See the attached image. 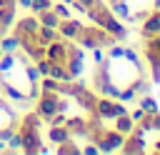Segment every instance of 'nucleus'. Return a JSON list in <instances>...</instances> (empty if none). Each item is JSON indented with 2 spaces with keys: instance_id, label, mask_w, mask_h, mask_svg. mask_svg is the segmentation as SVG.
Listing matches in <instances>:
<instances>
[{
  "instance_id": "1",
  "label": "nucleus",
  "mask_w": 160,
  "mask_h": 155,
  "mask_svg": "<svg viewBox=\"0 0 160 155\" xmlns=\"http://www.w3.org/2000/svg\"><path fill=\"white\" fill-rule=\"evenodd\" d=\"M58 110H68V98L60 92H45L40 90V95L35 98V112L42 118V122H48Z\"/></svg>"
},
{
  "instance_id": "2",
  "label": "nucleus",
  "mask_w": 160,
  "mask_h": 155,
  "mask_svg": "<svg viewBox=\"0 0 160 155\" xmlns=\"http://www.w3.org/2000/svg\"><path fill=\"white\" fill-rule=\"evenodd\" d=\"M38 28H40L38 15H25V18L15 20L12 32H15V35H18V40H20V48H22V45H30V42H38V40H35Z\"/></svg>"
},
{
  "instance_id": "3",
  "label": "nucleus",
  "mask_w": 160,
  "mask_h": 155,
  "mask_svg": "<svg viewBox=\"0 0 160 155\" xmlns=\"http://www.w3.org/2000/svg\"><path fill=\"white\" fill-rule=\"evenodd\" d=\"M95 112H98L102 120H115L118 115H125V112H130V110L125 108L122 100H118V98H108V95H100V98H98V108H95Z\"/></svg>"
},
{
  "instance_id": "4",
  "label": "nucleus",
  "mask_w": 160,
  "mask_h": 155,
  "mask_svg": "<svg viewBox=\"0 0 160 155\" xmlns=\"http://www.w3.org/2000/svg\"><path fill=\"white\" fill-rule=\"evenodd\" d=\"M122 140H125V135H122V132H118L115 128H112V130L102 128V130H100V135H98L92 142L100 148V152H120Z\"/></svg>"
},
{
  "instance_id": "5",
  "label": "nucleus",
  "mask_w": 160,
  "mask_h": 155,
  "mask_svg": "<svg viewBox=\"0 0 160 155\" xmlns=\"http://www.w3.org/2000/svg\"><path fill=\"white\" fill-rule=\"evenodd\" d=\"M18 130H20V135H22V148H20V152L38 155V148L42 145L40 130H35V128H25V125H18Z\"/></svg>"
},
{
  "instance_id": "6",
  "label": "nucleus",
  "mask_w": 160,
  "mask_h": 155,
  "mask_svg": "<svg viewBox=\"0 0 160 155\" xmlns=\"http://www.w3.org/2000/svg\"><path fill=\"white\" fill-rule=\"evenodd\" d=\"M45 58L48 60H52V62H62L65 65V60H68V40H52V42H48L45 45Z\"/></svg>"
},
{
  "instance_id": "7",
  "label": "nucleus",
  "mask_w": 160,
  "mask_h": 155,
  "mask_svg": "<svg viewBox=\"0 0 160 155\" xmlns=\"http://www.w3.org/2000/svg\"><path fill=\"white\" fill-rule=\"evenodd\" d=\"M82 22L80 20H75V18H68V20H60V25H58V32H60V38L62 40H78V35L82 32Z\"/></svg>"
},
{
  "instance_id": "8",
  "label": "nucleus",
  "mask_w": 160,
  "mask_h": 155,
  "mask_svg": "<svg viewBox=\"0 0 160 155\" xmlns=\"http://www.w3.org/2000/svg\"><path fill=\"white\" fill-rule=\"evenodd\" d=\"M72 100H75V102H78V105H80L82 110H88L90 115H98V112H95V108H98V95H95V92H92L90 88L80 90V92H78V95H75Z\"/></svg>"
},
{
  "instance_id": "9",
  "label": "nucleus",
  "mask_w": 160,
  "mask_h": 155,
  "mask_svg": "<svg viewBox=\"0 0 160 155\" xmlns=\"http://www.w3.org/2000/svg\"><path fill=\"white\" fill-rule=\"evenodd\" d=\"M65 128H68L70 138H88V120H85V118L68 115V120H65Z\"/></svg>"
},
{
  "instance_id": "10",
  "label": "nucleus",
  "mask_w": 160,
  "mask_h": 155,
  "mask_svg": "<svg viewBox=\"0 0 160 155\" xmlns=\"http://www.w3.org/2000/svg\"><path fill=\"white\" fill-rule=\"evenodd\" d=\"M158 32H160V15L152 10V12H148V15L142 18L140 35H142V38H152V35H158Z\"/></svg>"
},
{
  "instance_id": "11",
  "label": "nucleus",
  "mask_w": 160,
  "mask_h": 155,
  "mask_svg": "<svg viewBox=\"0 0 160 155\" xmlns=\"http://www.w3.org/2000/svg\"><path fill=\"white\" fill-rule=\"evenodd\" d=\"M102 28H105V30H108V32L115 38V42H122V40L128 38V28H125V25L120 22V18H115V15H112V18H110V20H108Z\"/></svg>"
},
{
  "instance_id": "12",
  "label": "nucleus",
  "mask_w": 160,
  "mask_h": 155,
  "mask_svg": "<svg viewBox=\"0 0 160 155\" xmlns=\"http://www.w3.org/2000/svg\"><path fill=\"white\" fill-rule=\"evenodd\" d=\"M142 130H148V132H160V110H155V112H145L142 115V120L138 122Z\"/></svg>"
},
{
  "instance_id": "13",
  "label": "nucleus",
  "mask_w": 160,
  "mask_h": 155,
  "mask_svg": "<svg viewBox=\"0 0 160 155\" xmlns=\"http://www.w3.org/2000/svg\"><path fill=\"white\" fill-rule=\"evenodd\" d=\"M35 40H38L40 45H48V42H52V40H60V32H58V28L40 25V28H38V35H35Z\"/></svg>"
},
{
  "instance_id": "14",
  "label": "nucleus",
  "mask_w": 160,
  "mask_h": 155,
  "mask_svg": "<svg viewBox=\"0 0 160 155\" xmlns=\"http://www.w3.org/2000/svg\"><path fill=\"white\" fill-rule=\"evenodd\" d=\"M45 138H48L50 142L60 145L62 140H68V138H70V132H68V128H65V125H48V132H45Z\"/></svg>"
},
{
  "instance_id": "15",
  "label": "nucleus",
  "mask_w": 160,
  "mask_h": 155,
  "mask_svg": "<svg viewBox=\"0 0 160 155\" xmlns=\"http://www.w3.org/2000/svg\"><path fill=\"white\" fill-rule=\"evenodd\" d=\"M0 50H2V52H18V50H20L18 35H15V32H5V35L0 38Z\"/></svg>"
},
{
  "instance_id": "16",
  "label": "nucleus",
  "mask_w": 160,
  "mask_h": 155,
  "mask_svg": "<svg viewBox=\"0 0 160 155\" xmlns=\"http://www.w3.org/2000/svg\"><path fill=\"white\" fill-rule=\"evenodd\" d=\"M135 125H138V122L130 118V112H125V115H118V118H115V125H112V128H115L118 132L128 135V132H132V128H135Z\"/></svg>"
},
{
  "instance_id": "17",
  "label": "nucleus",
  "mask_w": 160,
  "mask_h": 155,
  "mask_svg": "<svg viewBox=\"0 0 160 155\" xmlns=\"http://www.w3.org/2000/svg\"><path fill=\"white\" fill-rule=\"evenodd\" d=\"M15 65H18V52H2V58H0V72L10 75L15 70Z\"/></svg>"
},
{
  "instance_id": "18",
  "label": "nucleus",
  "mask_w": 160,
  "mask_h": 155,
  "mask_svg": "<svg viewBox=\"0 0 160 155\" xmlns=\"http://www.w3.org/2000/svg\"><path fill=\"white\" fill-rule=\"evenodd\" d=\"M38 20H40V25H50V28H58V25H60V18L55 15V10H52V8L40 10V12H38Z\"/></svg>"
},
{
  "instance_id": "19",
  "label": "nucleus",
  "mask_w": 160,
  "mask_h": 155,
  "mask_svg": "<svg viewBox=\"0 0 160 155\" xmlns=\"http://www.w3.org/2000/svg\"><path fill=\"white\" fill-rule=\"evenodd\" d=\"M108 5H110V10H112V15H115V18H120V20H128V18H130L128 0H118V2H108Z\"/></svg>"
},
{
  "instance_id": "20",
  "label": "nucleus",
  "mask_w": 160,
  "mask_h": 155,
  "mask_svg": "<svg viewBox=\"0 0 160 155\" xmlns=\"http://www.w3.org/2000/svg\"><path fill=\"white\" fill-rule=\"evenodd\" d=\"M18 125H25V128H35V130H40V128H42V118L32 110V112H25V115L20 118Z\"/></svg>"
},
{
  "instance_id": "21",
  "label": "nucleus",
  "mask_w": 160,
  "mask_h": 155,
  "mask_svg": "<svg viewBox=\"0 0 160 155\" xmlns=\"http://www.w3.org/2000/svg\"><path fill=\"white\" fill-rule=\"evenodd\" d=\"M55 152H58V155H78L80 148L75 145V138H68V140H62V142L55 148Z\"/></svg>"
},
{
  "instance_id": "22",
  "label": "nucleus",
  "mask_w": 160,
  "mask_h": 155,
  "mask_svg": "<svg viewBox=\"0 0 160 155\" xmlns=\"http://www.w3.org/2000/svg\"><path fill=\"white\" fill-rule=\"evenodd\" d=\"M138 102H140V108H142L145 112H155V110H160V108H158V100H155L150 92L140 95V98H138Z\"/></svg>"
},
{
  "instance_id": "23",
  "label": "nucleus",
  "mask_w": 160,
  "mask_h": 155,
  "mask_svg": "<svg viewBox=\"0 0 160 155\" xmlns=\"http://www.w3.org/2000/svg\"><path fill=\"white\" fill-rule=\"evenodd\" d=\"M22 72H25V78H28V82H40V78H42L35 62H25V65H22Z\"/></svg>"
},
{
  "instance_id": "24",
  "label": "nucleus",
  "mask_w": 160,
  "mask_h": 155,
  "mask_svg": "<svg viewBox=\"0 0 160 155\" xmlns=\"http://www.w3.org/2000/svg\"><path fill=\"white\" fill-rule=\"evenodd\" d=\"M5 145H8V152H18V150L22 148V135H20V130H12V135L5 140Z\"/></svg>"
},
{
  "instance_id": "25",
  "label": "nucleus",
  "mask_w": 160,
  "mask_h": 155,
  "mask_svg": "<svg viewBox=\"0 0 160 155\" xmlns=\"http://www.w3.org/2000/svg\"><path fill=\"white\" fill-rule=\"evenodd\" d=\"M52 10H55V15H58L60 20L72 18V15H70V5H68V2H62V0H52Z\"/></svg>"
},
{
  "instance_id": "26",
  "label": "nucleus",
  "mask_w": 160,
  "mask_h": 155,
  "mask_svg": "<svg viewBox=\"0 0 160 155\" xmlns=\"http://www.w3.org/2000/svg\"><path fill=\"white\" fill-rule=\"evenodd\" d=\"M122 55H125V45H118V42L108 45V60H118Z\"/></svg>"
},
{
  "instance_id": "27",
  "label": "nucleus",
  "mask_w": 160,
  "mask_h": 155,
  "mask_svg": "<svg viewBox=\"0 0 160 155\" xmlns=\"http://www.w3.org/2000/svg\"><path fill=\"white\" fill-rule=\"evenodd\" d=\"M48 8H52V0H32L30 2V12L32 15H38L40 10H48Z\"/></svg>"
},
{
  "instance_id": "28",
  "label": "nucleus",
  "mask_w": 160,
  "mask_h": 155,
  "mask_svg": "<svg viewBox=\"0 0 160 155\" xmlns=\"http://www.w3.org/2000/svg\"><path fill=\"white\" fill-rule=\"evenodd\" d=\"M65 120H68V110H58L45 125H65Z\"/></svg>"
},
{
  "instance_id": "29",
  "label": "nucleus",
  "mask_w": 160,
  "mask_h": 155,
  "mask_svg": "<svg viewBox=\"0 0 160 155\" xmlns=\"http://www.w3.org/2000/svg\"><path fill=\"white\" fill-rule=\"evenodd\" d=\"M128 62H135V65H140V58H138V52L132 50V48H125V55H122Z\"/></svg>"
},
{
  "instance_id": "30",
  "label": "nucleus",
  "mask_w": 160,
  "mask_h": 155,
  "mask_svg": "<svg viewBox=\"0 0 160 155\" xmlns=\"http://www.w3.org/2000/svg\"><path fill=\"white\" fill-rule=\"evenodd\" d=\"M80 152H85V155H98V152H100V148H98V145H95V142L90 140V142H88L85 148H80Z\"/></svg>"
},
{
  "instance_id": "31",
  "label": "nucleus",
  "mask_w": 160,
  "mask_h": 155,
  "mask_svg": "<svg viewBox=\"0 0 160 155\" xmlns=\"http://www.w3.org/2000/svg\"><path fill=\"white\" fill-rule=\"evenodd\" d=\"M142 115H145V110H142V108H140V105H138V108H135V110H130V118H132V120H135V122H140V120H142Z\"/></svg>"
},
{
  "instance_id": "32",
  "label": "nucleus",
  "mask_w": 160,
  "mask_h": 155,
  "mask_svg": "<svg viewBox=\"0 0 160 155\" xmlns=\"http://www.w3.org/2000/svg\"><path fill=\"white\" fill-rule=\"evenodd\" d=\"M102 58H105L102 48H92V60H95V62H102Z\"/></svg>"
},
{
  "instance_id": "33",
  "label": "nucleus",
  "mask_w": 160,
  "mask_h": 155,
  "mask_svg": "<svg viewBox=\"0 0 160 155\" xmlns=\"http://www.w3.org/2000/svg\"><path fill=\"white\" fill-rule=\"evenodd\" d=\"M15 2H18L20 8H25V10H30V2H32V0H15Z\"/></svg>"
},
{
  "instance_id": "34",
  "label": "nucleus",
  "mask_w": 160,
  "mask_h": 155,
  "mask_svg": "<svg viewBox=\"0 0 160 155\" xmlns=\"http://www.w3.org/2000/svg\"><path fill=\"white\" fill-rule=\"evenodd\" d=\"M152 10H160V0H152Z\"/></svg>"
},
{
  "instance_id": "35",
  "label": "nucleus",
  "mask_w": 160,
  "mask_h": 155,
  "mask_svg": "<svg viewBox=\"0 0 160 155\" xmlns=\"http://www.w3.org/2000/svg\"><path fill=\"white\" fill-rule=\"evenodd\" d=\"M152 150H155V152H160V140L155 142V148H152Z\"/></svg>"
},
{
  "instance_id": "36",
  "label": "nucleus",
  "mask_w": 160,
  "mask_h": 155,
  "mask_svg": "<svg viewBox=\"0 0 160 155\" xmlns=\"http://www.w3.org/2000/svg\"><path fill=\"white\" fill-rule=\"evenodd\" d=\"M8 2H15V0H0V5H8Z\"/></svg>"
},
{
  "instance_id": "37",
  "label": "nucleus",
  "mask_w": 160,
  "mask_h": 155,
  "mask_svg": "<svg viewBox=\"0 0 160 155\" xmlns=\"http://www.w3.org/2000/svg\"><path fill=\"white\" fill-rule=\"evenodd\" d=\"M108 2H118V0H108Z\"/></svg>"
},
{
  "instance_id": "38",
  "label": "nucleus",
  "mask_w": 160,
  "mask_h": 155,
  "mask_svg": "<svg viewBox=\"0 0 160 155\" xmlns=\"http://www.w3.org/2000/svg\"><path fill=\"white\" fill-rule=\"evenodd\" d=\"M155 12H158V15H160V10H155Z\"/></svg>"
}]
</instances>
